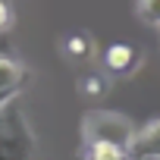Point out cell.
I'll return each mask as SVG.
<instances>
[{
  "label": "cell",
  "instance_id": "cell-1",
  "mask_svg": "<svg viewBox=\"0 0 160 160\" xmlns=\"http://www.w3.org/2000/svg\"><path fill=\"white\" fill-rule=\"evenodd\" d=\"M35 151V132L28 126V116L22 104L10 101L0 107V160H32Z\"/></svg>",
  "mask_w": 160,
  "mask_h": 160
},
{
  "label": "cell",
  "instance_id": "cell-2",
  "mask_svg": "<svg viewBox=\"0 0 160 160\" xmlns=\"http://www.w3.org/2000/svg\"><path fill=\"white\" fill-rule=\"evenodd\" d=\"M82 132H85V144L101 141V144H116V148L129 151L138 129L132 126V119H126V116H119L113 110H94V113L85 116Z\"/></svg>",
  "mask_w": 160,
  "mask_h": 160
},
{
  "label": "cell",
  "instance_id": "cell-3",
  "mask_svg": "<svg viewBox=\"0 0 160 160\" xmlns=\"http://www.w3.org/2000/svg\"><path fill=\"white\" fill-rule=\"evenodd\" d=\"M28 82V72L22 63L0 57V107H7L10 101H16V94L22 91V85Z\"/></svg>",
  "mask_w": 160,
  "mask_h": 160
},
{
  "label": "cell",
  "instance_id": "cell-4",
  "mask_svg": "<svg viewBox=\"0 0 160 160\" xmlns=\"http://www.w3.org/2000/svg\"><path fill=\"white\" fill-rule=\"evenodd\" d=\"M132 160H160V119H151L135 132V141L129 148Z\"/></svg>",
  "mask_w": 160,
  "mask_h": 160
},
{
  "label": "cell",
  "instance_id": "cell-5",
  "mask_svg": "<svg viewBox=\"0 0 160 160\" xmlns=\"http://www.w3.org/2000/svg\"><path fill=\"white\" fill-rule=\"evenodd\" d=\"M104 63H107V69H110V72H135V69L141 66L138 50H135L132 44H110V47H107Z\"/></svg>",
  "mask_w": 160,
  "mask_h": 160
},
{
  "label": "cell",
  "instance_id": "cell-6",
  "mask_svg": "<svg viewBox=\"0 0 160 160\" xmlns=\"http://www.w3.org/2000/svg\"><path fill=\"white\" fill-rule=\"evenodd\" d=\"M85 160H132V157H129V151H122L116 144L94 141V144H85Z\"/></svg>",
  "mask_w": 160,
  "mask_h": 160
},
{
  "label": "cell",
  "instance_id": "cell-7",
  "mask_svg": "<svg viewBox=\"0 0 160 160\" xmlns=\"http://www.w3.org/2000/svg\"><path fill=\"white\" fill-rule=\"evenodd\" d=\"M138 19L144 22V25H154V28H160V0H138Z\"/></svg>",
  "mask_w": 160,
  "mask_h": 160
},
{
  "label": "cell",
  "instance_id": "cell-8",
  "mask_svg": "<svg viewBox=\"0 0 160 160\" xmlns=\"http://www.w3.org/2000/svg\"><path fill=\"white\" fill-rule=\"evenodd\" d=\"M82 91H85L88 98H101V94H104V78H101V75H88L85 82H82Z\"/></svg>",
  "mask_w": 160,
  "mask_h": 160
},
{
  "label": "cell",
  "instance_id": "cell-9",
  "mask_svg": "<svg viewBox=\"0 0 160 160\" xmlns=\"http://www.w3.org/2000/svg\"><path fill=\"white\" fill-rule=\"evenodd\" d=\"M66 47H69L72 57H88V47H91V44H88V38H78V35H75V38H69Z\"/></svg>",
  "mask_w": 160,
  "mask_h": 160
},
{
  "label": "cell",
  "instance_id": "cell-10",
  "mask_svg": "<svg viewBox=\"0 0 160 160\" xmlns=\"http://www.w3.org/2000/svg\"><path fill=\"white\" fill-rule=\"evenodd\" d=\"M10 22H13V10H10L7 0H0V32H7Z\"/></svg>",
  "mask_w": 160,
  "mask_h": 160
}]
</instances>
